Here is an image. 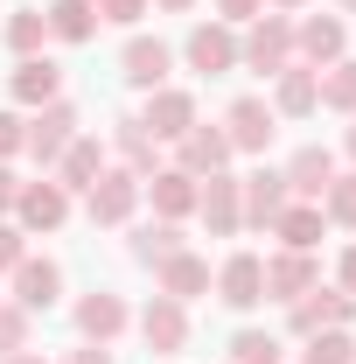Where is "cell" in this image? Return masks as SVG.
<instances>
[{"instance_id": "1", "label": "cell", "mask_w": 356, "mask_h": 364, "mask_svg": "<svg viewBox=\"0 0 356 364\" xmlns=\"http://www.w3.org/2000/svg\"><path fill=\"white\" fill-rule=\"evenodd\" d=\"M70 140H77V105H63V98H49V105H43V119L28 127V140H21V147H28L35 161H56V154H63Z\"/></svg>"}, {"instance_id": "2", "label": "cell", "mask_w": 356, "mask_h": 364, "mask_svg": "<svg viewBox=\"0 0 356 364\" xmlns=\"http://www.w3.org/2000/svg\"><path fill=\"white\" fill-rule=\"evenodd\" d=\"M287 49H294V28L266 14V21H252V36H245V49H238V63H252V70L279 77V70H287Z\"/></svg>"}, {"instance_id": "3", "label": "cell", "mask_w": 356, "mask_h": 364, "mask_svg": "<svg viewBox=\"0 0 356 364\" xmlns=\"http://www.w3.org/2000/svg\"><path fill=\"white\" fill-rule=\"evenodd\" d=\"M133 203H140V176H126V168H105L91 182V225H119Z\"/></svg>"}, {"instance_id": "4", "label": "cell", "mask_w": 356, "mask_h": 364, "mask_svg": "<svg viewBox=\"0 0 356 364\" xmlns=\"http://www.w3.org/2000/svg\"><path fill=\"white\" fill-rule=\"evenodd\" d=\"M14 210H21V225H28V231H56L63 218H70V196H63V182H21Z\"/></svg>"}, {"instance_id": "5", "label": "cell", "mask_w": 356, "mask_h": 364, "mask_svg": "<svg viewBox=\"0 0 356 364\" xmlns=\"http://www.w3.org/2000/svg\"><path fill=\"white\" fill-rule=\"evenodd\" d=\"M189 63L203 70V77H223V70H238V36L217 28V21H203L196 36H189Z\"/></svg>"}, {"instance_id": "6", "label": "cell", "mask_w": 356, "mask_h": 364, "mask_svg": "<svg viewBox=\"0 0 356 364\" xmlns=\"http://www.w3.org/2000/svg\"><path fill=\"white\" fill-rule=\"evenodd\" d=\"M217 294L230 301V309H259V301H266V259H252V252H238V259L223 267Z\"/></svg>"}, {"instance_id": "7", "label": "cell", "mask_w": 356, "mask_h": 364, "mask_svg": "<svg viewBox=\"0 0 356 364\" xmlns=\"http://www.w3.org/2000/svg\"><path fill=\"white\" fill-rule=\"evenodd\" d=\"M140 127H154V140H182L189 127H196V98H189V91H154Z\"/></svg>"}, {"instance_id": "8", "label": "cell", "mask_w": 356, "mask_h": 364, "mask_svg": "<svg viewBox=\"0 0 356 364\" xmlns=\"http://www.w3.org/2000/svg\"><path fill=\"white\" fill-rule=\"evenodd\" d=\"M223 161H230V140L217 127H189L182 134V176H217Z\"/></svg>"}, {"instance_id": "9", "label": "cell", "mask_w": 356, "mask_h": 364, "mask_svg": "<svg viewBox=\"0 0 356 364\" xmlns=\"http://www.w3.org/2000/svg\"><path fill=\"white\" fill-rule=\"evenodd\" d=\"M230 147H245V154H259V147H272V112H266V98H238L230 105Z\"/></svg>"}, {"instance_id": "10", "label": "cell", "mask_w": 356, "mask_h": 364, "mask_svg": "<svg viewBox=\"0 0 356 364\" xmlns=\"http://www.w3.org/2000/svg\"><path fill=\"white\" fill-rule=\"evenodd\" d=\"M196 210L210 218V231H217V238H230V231L245 225V203H238V182H230V176H210V189L196 196Z\"/></svg>"}, {"instance_id": "11", "label": "cell", "mask_w": 356, "mask_h": 364, "mask_svg": "<svg viewBox=\"0 0 356 364\" xmlns=\"http://www.w3.org/2000/svg\"><path fill=\"white\" fill-rule=\"evenodd\" d=\"M314 287V259L308 252H279V259H266V294L272 301H301Z\"/></svg>"}, {"instance_id": "12", "label": "cell", "mask_w": 356, "mask_h": 364, "mask_svg": "<svg viewBox=\"0 0 356 364\" xmlns=\"http://www.w3.org/2000/svg\"><path fill=\"white\" fill-rule=\"evenodd\" d=\"M56 287H63V273L49 267V259H21L14 267V309H49Z\"/></svg>"}, {"instance_id": "13", "label": "cell", "mask_w": 356, "mask_h": 364, "mask_svg": "<svg viewBox=\"0 0 356 364\" xmlns=\"http://www.w3.org/2000/svg\"><path fill=\"white\" fill-rule=\"evenodd\" d=\"M77 329H84L91 343H112V336L126 329V301H119V294H84V301H77Z\"/></svg>"}, {"instance_id": "14", "label": "cell", "mask_w": 356, "mask_h": 364, "mask_svg": "<svg viewBox=\"0 0 356 364\" xmlns=\"http://www.w3.org/2000/svg\"><path fill=\"white\" fill-rule=\"evenodd\" d=\"M140 329H147V343H154V350H182V336H189V322H182V301L154 294V301H147V316H140Z\"/></svg>"}, {"instance_id": "15", "label": "cell", "mask_w": 356, "mask_h": 364, "mask_svg": "<svg viewBox=\"0 0 356 364\" xmlns=\"http://www.w3.org/2000/svg\"><path fill=\"white\" fill-rule=\"evenodd\" d=\"M328 182H335V154H328V147H301L294 168H287V189H294V196H321Z\"/></svg>"}, {"instance_id": "16", "label": "cell", "mask_w": 356, "mask_h": 364, "mask_svg": "<svg viewBox=\"0 0 356 364\" xmlns=\"http://www.w3.org/2000/svg\"><path fill=\"white\" fill-rule=\"evenodd\" d=\"M210 287V267L196 259V252H175V259H161V294L168 301H196Z\"/></svg>"}, {"instance_id": "17", "label": "cell", "mask_w": 356, "mask_h": 364, "mask_svg": "<svg viewBox=\"0 0 356 364\" xmlns=\"http://www.w3.org/2000/svg\"><path fill=\"white\" fill-rule=\"evenodd\" d=\"M161 77H168V43H147V36H133V43H126V85L161 91Z\"/></svg>"}, {"instance_id": "18", "label": "cell", "mask_w": 356, "mask_h": 364, "mask_svg": "<svg viewBox=\"0 0 356 364\" xmlns=\"http://www.w3.org/2000/svg\"><path fill=\"white\" fill-rule=\"evenodd\" d=\"M279 210H287V176L259 168V176L245 182V218H252V225H272Z\"/></svg>"}, {"instance_id": "19", "label": "cell", "mask_w": 356, "mask_h": 364, "mask_svg": "<svg viewBox=\"0 0 356 364\" xmlns=\"http://www.w3.org/2000/svg\"><path fill=\"white\" fill-rule=\"evenodd\" d=\"M56 85H63V70H56L49 56H28V63L14 70V98H21V105H49Z\"/></svg>"}, {"instance_id": "20", "label": "cell", "mask_w": 356, "mask_h": 364, "mask_svg": "<svg viewBox=\"0 0 356 364\" xmlns=\"http://www.w3.org/2000/svg\"><path fill=\"white\" fill-rule=\"evenodd\" d=\"M196 176H182V168H154V210L161 218H182V210H196Z\"/></svg>"}, {"instance_id": "21", "label": "cell", "mask_w": 356, "mask_h": 364, "mask_svg": "<svg viewBox=\"0 0 356 364\" xmlns=\"http://www.w3.org/2000/svg\"><path fill=\"white\" fill-rule=\"evenodd\" d=\"M350 322V294H314V301H294V329L314 336V329H343Z\"/></svg>"}, {"instance_id": "22", "label": "cell", "mask_w": 356, "mask_h": 364, "mask_svg": "<svg viewBox=\"0 0 356 364\" xmlns=\"http://www.w3.org/2000/svg\"><path fill=\"white\" fill-rule=\"evenodd\" d=\"M272 231L287 238V252H314V245H321V210H314V203H294V210L272 218Z\"/></svg>"}, {"instance_id": "23", "label": "cell", "mask_w": 356, "mask_h": 364, "mask_svg": "<svg viewBox=\"0 0 356 364\" xmlns=\"http://www.w3.org/2000/svg\"><path fill=\"white\" fill-rule=\"evenodd\" d=\"M98 176H105V147L98 140H70L63 147V189H91Z\"/></svg>"}, {"instance_id": "24", "label": "cell", "mask_w": 356, "mask_h": 364, "mask_svg": "<svg viewBox=\"0 0 356 364\" xmlns=\"http://www.w3.org/2000/svg\"><path fill=\"white\" fill-rule=\"evenodd\" d=\"M91 28H98V7H91V0H56V7H49V36L91 43Z\"/></svg>"}, {"instance_id": "25", "label": "cell", "mask_w": 356, "mask_h": 364, "mask_svg": "<svg viewBox=\"0 0 356 364\" xmlns=\"http://www.w3.org/2000/svg\"><path fill=\"white\" fill-rule=\"evenodd\" d=\"M294 43L308 49V63H343V21H328V14H314L308 28L294 36Z\"/></svg>"}, {"instance_id": "26", "label": "cell", "mask_w": 356, "mask_h": 364, "mask_svg": "<svg viewBox=\"0 0 356 364\" xmlns=\"http://www.w3.org/2000/svg\"><path fill=\"white\" fill-rule=\"evenodd\" d=\"M321 105V70H279V112H314Z\"/></svg>"}, {"instance_id": "27", "label": "cell", "mask_w": 356, "mask_h": 364, "mask_svg": "<svg viewBox=\"0 0 356 364\" xmlns=\"http://www.w3.org/2000/svg\"><path fill=\"white\" fill-rule=\"evenodd\" d=\"M321 105L356 112V63H328V77H321Z\"/></svg>"}, {"instance_id": "28", "label": "cell", "mask_w": 356, "mask_h": 364, "mask_svg": "<svg viewBox=\"0 0 356 364\" xmlns=\"http://www.w3.org/2000/svg\"><path fill=\"white\" fill-rule=\"evenodd\" d=\"M308 364H356V343L343 329H314L308 336Z\"/></svg>"}, {"instance_id": "29", "label": "cell", "mask_w": 356, "mask_h": 364, "mask_svg": "<svg viewBox=\"0 0 356 364\" xmlns=\"http://www.w3.org/2000/svg\"><path fill=\"white\" fill-rule=\"evenodd\" d=\"M43 36H49V14H35V7H21V14L7 21V43L21 49V56H35V49H43Z\"/></svg>"}, {"instance_id": "30", "label": "cell", "mask_w": 356, "mask_h": 364, "mask_svg": "<svg viewBox=\"0 0 356 364\" xmlns=\"http://www.w3.org/2000/svg\"><path fill=\"white\" fill-rule=\"evenodd\" d=\"M230 358H238V364H279V336H266V329H245V336L230 343Z\"/></svg>"}, {"instance_id": "31", "label": "cell", "mask_w": 356, "mask_h": 364, "mask_svg": "<svg viewBox=\"0 0 356 364\" xmlns=\"http://www.w3.org/2000/svg\"><path fill=\"white\" fill-rule=\"evenodd\" d=\"M119 154H126L133 168H154V134H147L140 119H119Z\"/></svg>"}, {"instance_id": "32", "label": "cell", "mask_w": 356, "mask_h": 364, "mask_svg": "<svg viewBox=\"0 0 356 364\" xmlns=\"http://www.w3.org/2000/svg\"><path fill=\"white\" fill-rule=\"evenodd\" d=\"M133 252H140V259H175V252H182V231L175 225H147Z\"/></svg>"}, {"instance_id": "33", "label": "cell", "mask_w": 356, "mask_h": 364, "mask_svg": "<svg viewBox=\"0 0 356 364\" xmlns=\"http://www.w3.org/2000/svg\"><path fill=\"white\" fill-rule=\"evenodd\" d=\"M321 196H328V218L335 225H356V176H335Z\"/></svg>"}, {"instance_id": "34", "label": "cell", "mask_w": 356, "mask_h": 364, "mask_svg": "<svg viewBox=\"0 0 356 364\" xmlns=\"http://www.w3.org/2000/svg\"><path fill=\"white\" fill-rule=\"evenodd\" d=\"M28 343V309H0V358H14Z\"/></svg>"}, {"instance_id": "35", "label": "cell", "mask_w": 356, "mask_h": 364, "mask_svg": "<svg viewBox=\"0 0 356 364\" xmlns=\"http://www.w3.org/2000/svg\"><path fill=\"white\" fill-rule=\"evenodd\" d=\"M98 7V21H140L147 14V0H91Z\"/></svg>"}, {"instance_id": "36", "label": "cell", "mask_w": 356, "mask_h": 364, "mask_svg": "<svg viewBox=\"0 0 356 364\" xmlns=\"http://www.w3.org/2000/svg\"><path fill=\"white\" fill-rule=\"evenodd\" d=\"M21 140H28V127H21V119H14V112H0V154H14V147H21Z\"/></svg>"}, {"instance_id": "37", "label": "cell", "mask_w": 356, "mask_h": 364, "mask_svg": "<svg viewBox=\"0 0 356 364\" xmlns=\"http://www.w3.org/2000/svg\"><path fill=\"white\" fill-rule=\"evenodd\" d=\"M0 267H21V231L0 225Z\"/></svg>"}, {"instance_id": "38", "label": "cell", "mask_w": 356, "mask_h": 364, "mask_svg": "<svg viewBox=\"0 0 356 364\" xmlns=\"http://www.w3.org/2000/svg\"><path fill=\"white\" fill-rule=\"evenodd\" d=\"M223 14H230V21H252V14H259V7H266V0H217Z\"/></svg>"}, {"instance_id": "39", "label": "cell", "mask_w": 356, "mask_h": 364, "mask_svg": "<svg viewBox=\"0 0 356 364\" xmlns=\"http://www.w3.org/2000/svg\"><path fill=\"white\" fill-rule=\"evenodd\" d=\"M70 364H112V350H105V343H91V350H77Z\"/></svg>"}, {"instance_id": "40", "label": "cell", "mask_w": 356, "mask_h": 364, "mask_svg": "<svg viewBox=\"0 0 356 364\" xmlns=\"http://www.w3.org/2000/svg\"><path fill=\"white\" fill-rule=\"evenodd\" d=\"M14 196H21V182H14V176H7V168H0V210H7Z\"/></svg>"}, {"instance_id": "41", "label": "cell", "mask_w": 356, "mask_h": 364, "mask_svg": "<svg viewBox=\"0 0 356 364\" xmlns=\"http://www.w3.org/2000/svg\"><path fill=\"white\" fill-rule=\"evenodd\" d=\"M343 287H350V294H356V245H350V252H343Z\"/></svg>"}, {"instance_id": "42", "label": "cell", "mask_w": 356, "mask_h": 364, "mask_svg": "<svg viewBox=\"0 0 356 364\" xmlns=\"http://www.w3.org/2000/svg\"><path fill=\"white\" fill-rule=\"evenodd\" d=\"M0 364H43V358H35V350H14V358H0Z\"/></svg>"}, {"instance_id": "43", "label": "cell", "mask_w": 356, "mask_h": 364, "mask_svg": "<svg viewBox=\"0 0 356 364\" xmlns=\"http://www.w3.org/2000/svg\"><path fill=\"white\" fill-rule=\"evenodd\" d=\"M154 7H168V14H182V7H196V0H154Z\"/></svg>"}, {"instance_id": "44", "label": "cell", "mask_w": 356, "mask_h": 364, "mask_svg": "<svg viewBox=\"0 0 356 364\" xmlns=\"http://www.w3.org/2000/svg\"><path fill=\"white\" fill-rule=\"evenodd\" d=\"M272 7H301V0H272Z\"/></svg>"}, {"instance_id": "45", "label": "cell", "mask_w": 356, "mask_h": 364, "mask_svg": "<svg viewBox=\"0 0 356 364\" xmlns=\"http://www.w3.org/2000/svg\"><path fill=\"white\" fill-rule=\"evenodd\" d=\"M350 154H356V127H350Z\"/></svg>"}, {"instance_id": "46", "label": "cell", "mask_w": 356, "mask_h": 364, "mask_svg": "<svg viewBox=\"0 0 356 364\" xmlns=\"http://www.w3.org/2000/svg\"><path fill=\"white\" fill-rule=\"evenodd\" d=\"M343 7H356V0H343Z\"/></svg>"}]
</instances>
